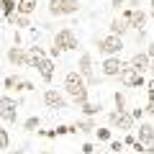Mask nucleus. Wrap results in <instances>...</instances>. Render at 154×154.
I'll return each instance as SVG.
<instances>
[{"label": "nucleus", "mask_w": 154, "mask_h": 154, "mask_svg": "<svg viewBox=\"0 0 154 154\" xmlns=\"http://www.w3.org/2000/svg\"><path fill=\"white\" fill-rule=\"evenodd\" d=\"M118 82L123 85V88H146V80H144V75H139L134 67H128V62H126V67L121 69V75H118Z\"/></svg>", "instance_id": "423d86ee"}, {"label": "nucleus", "mask_w": 154, "mask_h": 154, "mask_svg": "<svg viewBox=\"0 0 154 154\" xmlns=\"http://www.w3.org/2000/svg\"><path fill=\"white\" fill-rule=\"evenodd\" d=\"M149 5H152L149 8V16H154V0H149Z\"/></svg>", "instance_id": "a19ab883"}, {"label": "nucleus", "mask_w": 154, "mask_h": 154, "mask_svg": "<svg viewBox=\"0 0 154 154\" xmlns=\"http://www.w3.org/2000/svg\"><path fill=\"white\" fill-rule=\"evenodd\" d=\"M136 41H139V44H141V41H146V33H144V31H139V33H136Z\"/></svg>", "instance_id": "4c0bfd02"}, {"label": "nucleus", "mask_w": 154, "mask_h": 154, "mask_svg": "<svg viewBox=\"0 0 154 154\" xmlns=\"http://www.w3.org/2000/svg\"><path fill=\"white\" fill-rule=\"evenodd\" d=\"M149 72H152V75H154V59H152V64H149Z\"/></svg>", "instance_id": "79ce46f5"}, {"label": "nucleus", "mask_w": 154, "mask_h": 154, "mask_svg": "<svg viewBox=\"0 0 154 154\" xmlns=\"http://www.w3.org/2000/svg\"><path fill=\"white\" fill-rule=\"evenodd\" d=\"M49 16L62 18V8H59V0H49Z\"/></svg>", "instance_id": "cd10ccee"}, {"label": "nucleus", "mask_w": 154, "mask_h": 154, "mask_svg": "<svg viewBox=\"0 0 154 154\" xmlns=\"http://www.w3.org/2000/svg\"><path fill=\"white\" fill-rule=\"evenodd\" d=\"M75 126H77V131H80V134H95L98 123H95L93 118H82V121H77Z\"/></svg>", "instance_id": "aec40b11"}, {"label": "nucleus", "mask_w": 154, "mask_h": 154, "mask_svg": "<svg viewBox=\"0 0 154 154\" xmlns=\"http://www.w3.org/2000/svg\"><path fill=\"white\" fill-rule=\"evenodd\" d=\"M18 85H21V77H18V75H8L5 80H3V88H5L8 93H13V90L18 93Z\"/></svg>", "instance_id": "4be33fe9"}, {"label": "nucleus", "mask_w": 154, "mask_h": 154, "mask_svg": "<svg viewBox=\"0 0 154 154\" xmlns=\"http://www.w3.org/2000/svg\"><path fill=\"white\" fill-rule=\"evenodd\" d=\"M108 128H121V131H134V118L128 110H110L108 113Z\"/></svg>", "instance_id": "39448f33"}, {"label": "nucleus", "mask_w": 154, "mask_h": 154, "mask_svg": "<svg viewBox=\"0 0 154 154\" xmlns=\"http://www.w3.org/2000/svg\"><path fill=\"white\" fill-rule=\"evenodd\" d=\"M0 11L5 13L8 21H13V16H16V0H0Z\"/></svg>", "instance_id": "412c9836"}, {"label": "nucleus", "mask_w": 154, "mask_h": 154, "mask_svg": "<svg viewBox=\"0 0 154 154\" xmlns=\"http://www.w3.org/2000/svg\"><path fill=\"white\" fill-rule=\"evenodd\" d=\"M0 118L5 123H16L18 121V100L11 95H0Z\"/></svg>", "instance_id": "0eeeda50"}, {"label": "nucleus", "mask_w": 154, "mask_h": 154, "mask_svg": "<svg viewBox=\"0 0 154 154\" xmlns=\"http://www.w3.org/2000/svg\"><path fill=\"white\" fill-rule=\"evenodd\" d=\"M59 8H62V16H75L80 11V0H59Z\"/></svg>", "instance_id": "a211bd4d"}, {"label": "nucleus", "mask_w": 154, "mask_h": 154, "mask_svg": "<svg viewBox=\"0 0 154 154\" xmlns=\"http://www.w3.org/2000/svg\"><path fill=\"white\" fill-rule=\"evenodd\" d=\"M136 141H139V139L134 136L131 131H128V134H126V139H123V146H134V144H136Z\"/></svg>", "instance_id": "2f4dec72"}, {"label": "nucleus", "mask_w": 154, "mask_h": 154, "mask_svg": "<svg viewBox=\"0 0 154 154\" xmlns=\"http://www.w3.org/2000/svg\"><path fill=\"white\" fill-rule=\"evenodd\" d=\"M136 139L144 144V146H154V123H139V134Z\"/></svg>", "instance_id": "4468645a"}, {"label": "nucleus", "mask_w": 154, "mask_h": 154, "mask_svg": "<svg viewBox=\"0 0 154 154\" xmlns=\"http://www.w3.org/2000/svg\"><path fill=\"white\" fill-rule=\"evenodd\" d=\"M144 113L154 116V95H149V103H146V108H144Z\"/></svg>", "instance_id": "f704fd0d"}, {"label": "nucleus", "mask_w": 154, "mask_h": 154, "mask_svg": "<svg viewBox=\"0 0 154 154\" xmlns=\"http://www.w3.org/2000/svg\"><path fill=\"white\" fill-rule=\"evenodd\" d=\"M8 154H28V152H26V149H11Z\"/></svg>", "instance_id": "ea45409f"}, {"label": "nucleus", "mask_w": 154, "mask_h": 154, "mask_svg": "<svg viewBox=\"0 0 154 154\" xmlns=\"http://www.w3.org/2000/svg\"><path fill=\"white\" fill-rule=\"evenodd\" d=\"M80 149H82V154H95V144H90V141H85Z\"/></svg>", "instance_id": "72a5a7b5"}, {"label": "nucleus", "mask_w": 154, "mask_h": 154, "mask_svg": "<svg viewBox=\"0 0 154 154\" xmlns=\"http://www.w3.org/2000/svg\"><path fill=\"white\" fill-rule=\"evenodd\" d=\"M51 46H57L59 51H75L80 46V38H77V33L72 28H59L54 33V44Z\"/></svg>", "instance_id": "7ed1b4c3"}, {"label": "nucleus", "mask_w": 154, "mask_h": 154, "mask_svg": "<svg viewBox=\"0 0 154 154\" xmlns=\"http://www.w3.org/2000/svg\"><path fill=\"white\" fill-rule=\"evenodd\" d=\"M11 149V134H8V128L0 126V152H8Z\"/></svg>", "instance_id": "393cba45"}, {"label": "nucleus", "mask_w": 154, "mask_h": 154, "mask_svg": "<svg viewBox=\"0 0 154 154\" xmlns=\"http://www.w3.org/2000/svg\"><path fill=\"white\" fill-rule=\"evenodd\" d=\"M110 152H113V154H121L123 152V141H110Z\"/></svg>", "instance_id": "473e14b6"}, {"label": "nucleus", "mask_w": 154, "mask_h": 154, "mask_svg": "<svg viewBox=\"0 0 154 154\" xmlns=\"http://www.w3.org/2000/svg\"><path fill=\"white\" fill-rule=\"evenodd\" d=\"M38 154H54V152H49V149H46V152H38Z\"/></svg>", "instance_id": "c03bdc74"}, {"label": "nucleus", "mask_w": 154, "mask_h": 154, "mask_svg": "<svg viewBox=\"0 0 154 154\" xmlns=\"http://www.w3.org/2000/svg\"><path fill=\"white\" fill-rule=\"evenodd\" d=\"M11 23H16V28H28V26H31V18H28V16H21V13H16Z\"/></svg>", "instance_id": "a878e982"}, {"label": "nucleus", "mask_w": 154, "mask_h": 154, "mask_svg": "<svg viewBox=\"0 0 154 154\" xmlns=\"http://www.w3.org/2000/svg\"><path fill=\"white\" fill-rule=\"evenodd\" d=\"M144 154H154V146H149V149H146V152H144Z\"/></svg>", "instance_id": "37998d69"}, {"label": "nucleus", "mask_w": 154, "mask_h": 154, "mask_svg": "<svg viewBox=\"0 0 154 154\" xmlns=\"http://www.w3.org/2000/svg\"><path fill=\"white\" fill-rule=\"evenodd\" d=\"M128 113H131V118H134V121H141L144 116H146V113H144V108H134V110H128Z\"/></svg>", "instance_id": "7c9ffc66"}, {"label": "nucleus", "mask_w": 154, "mask_h": 154, "mask_svg": "<svg viewBox=\"0 0 154 154\" xmlns=\"http://www.w3.org/2000/svg\"><path fill=\"white\" fill-rule=\"evenodd\" d=\"M5 57H8V62H11L13 67H31V59H28V49L26 46H16L13 44Z\"/></svg>", "instance_id": "9b49d317"}, {"label": "nucleus", "mask_w": 154, "mask_h": 154, "mask_svg": "<svg viewBox=\"0 0 154 154\" xmlns=\"http://www.w3.org/2000/svg\"><path fill=\"white\" fill-rule=\"evenodd\" d=\"M110 33H113V36H118V38H123V36H126V33L128 31H131V28H128V23H126V18H123V16H116L113 18V21H110Z\"/></svg>", "instance_id": "2eb2a0df"}, {"label": "nucleus", "mask_w": 154, "mask_h": 154, "mask_svg": "<svg viewBox=\"0 0 154 154\" xmlns=\"http://www.w3.org/2000/svg\"><path fill=\"white\" fill-rule=\"evenodd\" d=\"M126 3H128V0H110V8L118 13V11H123V8H126Z\"/></svg>", "instance_id": "c756f323"}, {"label": "nucleus", "mask_w": 154, "mask_h": 154, "mask_svg": "<svg viewBox=\"0 0 154 154\" xmlns=\"http://www.w3.org/2000/svg\"><path fill=\"white\" fill-rule=\"evenodd\" d=\"M149 64H152V59L146 57V51H136V54L128 59V67H134V69L139 72V75H144V72H149Z\"/></svg>", "instance_id": "ddd939ff"}, {"label": "nucleus", "mask_w": 154, "mask_h": 154, "mask_svg": "<svg viewBox=\"0 0 154 154\" xmlns=\"http://www.w3.org/2000/svg\"><path fill=\"white\" fill-rule=\"evenodd\" d=\"M121 16L126 18L128 28L144 31V26H146V18H149V13H146V11H141V8H123V13H121Z\"/></svg>", "instance_id": "6e6552de"}, {"label": "nucleus", "mask_w": 154, "mask_h": 154, "mask_svg": "<svg viewBox=\"0 0 154 154\" xmlns=\"http://www.w3.org/2000/svg\"><path fill=\"white\" fill-rule=\"evenodd\" d=\"M62 88H64V95H69L77 105L88 103V82H85V77L80 75L77 69H69L62 80Z\"/></svg>", "instance_id": "f257e3e1"}, {"label": "nucleus", "mask_w": 154, "mask_h": 154, "mask_svg": "<svg viewBox=\"0 0 154 154\" xmlns=\"http://www.w3.org/2000/svg\"><path fill=\"white\" fill-rule=\"evenodd\" d=\"M36 5H38V0H16V13L31 18L36 13Z\"/></svg>", "instance_id": "dca6fc26"}, {"label": "nucleus", "mask_w": 154, "mask_h": 154, "mask_svg": "<svg viewBox=\"0 0 154 154\" xmlns=\"http://www.w3.org/2000/svg\"><path fill=\"white\" fill-rule=\"evenodd\" d=\"M113 103H116V110H126V95H123V93H116L113 95Z\"/></svg>", "instance_id": "bb28decb"}, {"label": "nucleus", "mask_w": 154, "mask_h": 154, "mask_svg": "<svg viewBox=\"0 0 154 154\" xmlns=\"http://www.w3.org/2000/svg\"><path fill=\"white\" fill-rule=\"evenodd\" d=\"M123 67H126V62L121 57H105L103 64H100V75L103 77H118Z\"/></svg>", "instance_id": "1a4fd4ad"}, {"label": "nucleus", "mask_w": 154, "mask_h": 154, "mask_svg": "<svg viewBox=\"0 0 154 154\" xmlns=\"http://www.w3.org/2000/svg\"><path fill=\"white\" fill-rule=\"evenodd\" d=\"M28 59H31V67H36L41 59H46V51L41 49V46L31 44V46H28Z\"/></svg>", "instance_id": "f3484780"}, {"label": "nucleus", "mask_w": 154, "mask_h": 154, "mask_svg": "<svg viewBox=\"0 0 154 154\" xmlns=\"http://www.w3.org/2000/svg\"><path fill=\"white\" fill-rule=\"evenodd\" d=\"M33 69L38 72V77H41L44 82H51V80H54V72H57V64H54V59H51V57H46V59H41Z\"/></svg>", "instance_id": "f8f14e48"}, {"label": "nucleus", "mask_w": 154, "mask_h": 154, "mask_svg": "<svg viewBox=\"0 0 154 154\" xmlns=\"http://www.w3.org/2000/svg\"><path fill=\"white\" fill-rule=\"evenodd\" d=\"M95 136H98V141H105V144H110L113 141V131H110V128H95Z\"/></svg>", "instance_id": "b1692460"}, {"label": "nucleus", "mask_w": 154, "mask_h": 154, "mask_svg": "<svg viewBox=\"0 0 154 154\" xmlns=\"http://www.w3.org/2000/svg\"><path fill=\"white\" fill-rule=\"evenodd\" d=\"M44 105L46 108H51V110H64L67 108V98H64V93H59V90H44Z\"/></svg>", "instance_id": "9d476101"}, {"label": "nucleus", "mask_w": 154, "mask_h": 154, "mask_svg": "<svg viewBox=\"0 0 154 154\" xmlns=\"http://www.w3.org/2000/svg\"><path fill=\"white\" fill-rule=\"evenodd\" d=\"M38 126H41V118L38 116H31V118L23 121V131H38Z\"/></svg>", "instance_id": "5701e85b"}, {"label": "nucleus", "mask_w": 154, "mask_h": 154, "mask_svg": "<svg viewBox=\"0 0 154 154\" xmlns=\"http://www.w3.org/2000/svg\"><path fill=\"white\" fill-rule=\"evenodd\" d=\"M59 54H62V51L57 49V46H51V51H49V57H51V59H57V57H59Z\"/></svg>", "instance_id": "e433bc0d"}, {"label": "nucleus", "mask_w": 154, "mask_h": 154, "mask_svg": "<svg viewBox=\"0 0 154 154\" xmlns=\"http://www.w3.org/2000/svg\"><path fill=\"white\" fill-rule=\"evenodd\" d=\"M144 51H146L149 59H154V41H152V44H146V49H144Z\"/></svg>", "instance_id": "c9c22d12"}, {"label": "nucleus", "mask_w": 154, "mask_h": 154, "mask_svg": "<svg viewBox=\"0 0 154 154\" xmlns=\"http://www.w3.org/2000/svg\"><path fill=\"white\" fill-rule=\"evenodd\" d=\"M80 110H82L85 118H93V116H98L100 110H103V105H100V103H90V100H88V103L80 105Z\"/></svg>", "instance_id": "6ab92c4d"}, {"label": "nucleus", "mask_w": 154, "mask_h": 154, "mask_svg": "<svg viewBox=\"0 0 154 154\" xmlns=\"http://www.w3.org/2000/svg\"><path fill=\"white\" fill-rule=\"evenodd\" d=\"M95 49L103 57H118L121 49H123V38L113 36V33H108V36H95Z\"/></svg>", "instance_id": "f03ea898"}, {"label": "nucleus", "mask_w": 154, "mask_h": 154, "mask_svg": "<svg viewBox=\"0 0 154 154\" xmlns=\"http://www.w3.org/2000/svg\"><path fill=\"white\" fill-rule=\"evenodd\" d=\"M146 90H149V95H154V77H152V82H146Z\"/></svg>", "instance_id": "58836bf2"}, {"label": "nucleus", "mask_w": 154, "mask_h": 154, "mask_svg": "<svg viewBox=\"0 0 154 154\" xmlns=\"http://www.w3.org/2000/svg\"><path fill=\"white\" fill-rule=\"evenodd\" d=\"M93 67H95V64H93V54H90V51H82V54H80V59H77V72L85 77L88 88H93V85H98V82H100L98 75L93 72Z\"/></svg>", "instance_id": "20e7f679"}, {"label": "nucleus", "mask_w": 154, "mask_h": 154, "mask_svg": "<svg viewBox=\"0 0 154 154\" xmlns=\"http://www.w3.org/2000/svg\"><path fill=\"white\" fill-rule=\"evenodd\" d=\"M31 90H36V88H33V82H28V80H21V85H18V93H31Z\"/></svg>", "instance_id": "c85d7f7f"}]
</instances>
